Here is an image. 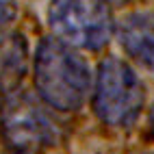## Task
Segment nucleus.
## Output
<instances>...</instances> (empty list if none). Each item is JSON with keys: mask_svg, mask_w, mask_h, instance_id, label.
Wrapping results in <instances>:
<instances>
[{"mask_svg": "<svg viewBox=\"0 0 154 154\" xmlns=\"http://www.w3.org/2000/svg\"><path fill=\"white\" fill-rule=\"evenodd\" d=\"M100 2H104V5H122V2H126V0H100Z\"/></svg>", "mask_w": 154, "mask_h": 154, "instance_id": "nucleus-8", "label": "nucleus"}, {"mask_svg": "<svg viewBox=\"0 0 154 154\" xmlns=\"http://www.w3.org/2000/svg\"><path fill=\"white\" fill-rule=\"evenodd\" d=\"M17 154H28V152H17Z\"/></svg>", "mask_w": 154, "mask_h": 154, "instance_id": "nucleus-10", "label": "nucleus"}, {"mask_svg": "<svg viewBox=\"0 0 154 154\" xmlns=\"http://www.w3.org/2000/svg\"><path fill=\"white\" fill-rule=\"evenodd\" d=\"M150 128L154 130V106H152V111H150Z\"/></svg>", "mask_w": 154, "mask_h": 154, "instance_id": "nucleus-9", "label": "nucleus"}, {"mask_svg": "<svg viewBox=\"0 0 154 154\" xmlns=\"http://www.w3.org/2000/svg\"><path fill=\"white\" fill-rule=\"evenodd\" d=\"M17 13V0H0V33L13 22Z\"/></svg>", "mask_w": 154, "mask_h": 154, "instance_id": "nucleus-7", "label": "nucleus"}, {"mask_svg": "<svg viewBox=\"0 0 154 154\" xmlns=\"http://www.w3.org/2000/svg\"><path fill=\"white\" fill-rule=\"evenodd\" d=\"M28 48L24 35L0 33V91H11L26 72Z\"/></svg>", "mask_w": 154, "mask_h": 154, "instance_id": "nucleus-6", "label": "nucleus"}, {"mask_svg": "<svg viewBox=\"0 0 154 154\" xmlns=\"http://www.w3.org/2000/svg\"><path fill=\"white\" fill-rule=\"evenodd\" d=\"M2 137L17 152H35L57 141V126L30 96H13L0 115Z\"/></svg>", "mask_w": 154, "mask_h": 154, "instance_id": "nucleus-4", "label": "nucleus"}, {"mask_svg": "<svg viewBox=\"0 0 154 154\" xmlns=\"http://www.w3.org/2000/svg\"><path fill=\"white\" fill-rule=\"evenodd\" d=\"M48 24L54 37L85 50H100L115 28L109 5L100 0H52Z\"/></svg>", "mask_w": 154, "mask_h": 154, "instance_id": "nucleus-3", "label": "nucleus"}, {"mask_svg": "<svg viewBox=\"0 0 154 154\" xmlns=\"http://www.w3.org/2000/svg\"><path fill=\"white\" fill-rule=\"evenodd\" d=\"M89 65L74 46L59 37H46L35 54V87L46 104L76 111L89 94Z\"/></svg>", "mask_w": 154, "mask_h": 154, "instance_id": "nucleus-1", "label": "nucleus"}, {"mask_svg": "<svg viewBox=\"0 0 154 154\" xmlns=\"http://www.w3.org/2000/svg\"><path fill=\"white\" fill-rule=\"evenodd\" d=\"M117 39L124 52L141 67L154 72V13H130L117 26Z\"/></svg>", "mask_w": 154, "mask_h": 154, "instance_id": "nucleus-5", "label": "nucleus"}, {"mask_svg": "<svg viewBox=\"0 0 154 154\" xmlns=\"http://www.w3.org/2000/svg\"><path fill=\"white\" fill-rule=\"evenodd\" d=\"M143 85L128 63L122 59L109 57L98 67L94 111L109 126L126 128L135 124L143 109Z\"/></svg>", "mask_w": 154, "mask_h": 154, "instance_id": "nucleus-2", "label": "nucleus"}]
</instances>
